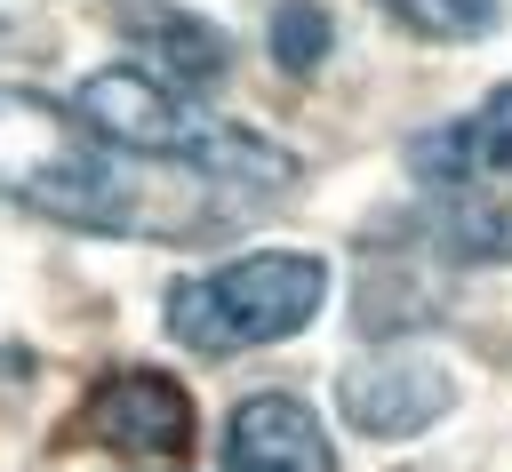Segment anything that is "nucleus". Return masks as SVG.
Listing matches in <instances>:
<instances>
[{
	"mask_svg": "<svg viewBox=\"0 0 512 472\" xmlns=\"http://www.w3.org/2000/svg\"><path fill=\"white\" fill-rule=\"evenodd\" d=\"M320 304H328V264L304 248H264V256H232L200 280H176L160 320L184 352L224 360V352H256V344L312 328Z\"/></svg>",
	"mask_w": 512,
	"mask_h": 472,
	"instance_id": "nucleus-4",
	"label": "nucleus"
},
{
	"mask_svg": "<svg viewBox=\"0 0 512 472\" xmlns=\"http://www.w3.org/2000/svg\"><path fill=\"white\" fill-rule=\"evenodd\" d=\"M72 112L128 160H168V168H192L200 184H232V192H288L296 184V152L240 128V120H216L208 104H192L184 88L152 80L144 64H104L72 88Z\"/></svg>",
	"mask_w": 512,
	"mask_h": 472,
	"instance_id": "nucleus-2",
	"label": "nucleus"
},
{
	"mask_svg": "<svg viewBox=\"0 0 512 472\" xmlns=\"http://www.w3.org/2000/svg\"><path fill=\"white\" fill-rule=\"evenodd\" d=\"M328 40H336V32H328V16H320L312 0H288V8L272 16V56H280L288 72H312V64L328 56Z\"/></svg>",
	"mask_w": 512,
	"mask_h": 472,
	"instance_id": "nucleus-10",
	"label": "nucleus"
},
{
	"mask_svg": "<svg viewBox=\"0 0 512 472\" xmlns=\"http://www.w3.org/2000/svg\"><path fill=\"white\" fill-rule=\"evenodd\" d=\"M128 40H136L144 72L168 80V88H184V96H192V88H216L224 64H232V48H224L216 24H200L192 8H160V0L128 8Z\"/></svg>",
	"mask_w": 512,
	"mask_h": 472,
	"instance_id": "nucleus-8",
	"label": "nucleus"
},
{
	"mask_svg": "<svg viewBox=\"0 0 512 472\" xmlns=\"http://www.w3.org/2000/svg\"><path fill=\"white\" fill-rule=\"evenodd\" d=\"M376 8L416 40H480L504 16V0H376Z\"/></svg>",
	"mask_w": 512,
	"mask_h": 472,
	"instance_id": "nucleus-9",
	"label": "nucleus"
},
{
	"mask_svg": "<svg viewBox=\"0 0 512 472\" xmlns=\"http://www.w3.org/2000/svg\"><path fill=\"white\" fill-rule=\"evenodd\" d=\"M424 224L456 264H512V80L408 144Z\"/></svg>",
	"mask_w": 512,
	"mask_h": 472,
	"instance_id": "nucleus-3",
	"label": "nucleus"
},
{
	"mask_svg": "<svg viewBox=\"0 0 512 472\" xmlns=\"http://www.w3.org/2000/svg\"><path fill=\"white\" fill-rule=\"evenodd\" d=\"M336 408L368 440H416L456 408V376L424 352H368L336 376Z\"/></svg>",
	"mask_w": 512,
	"mask_h": 472,
	"instance_id": "nucleus-6",
	"label": "nucleus"
},
{
	"mask_svg": "<svg viewBox=\"0 0 512 472\" xmlns=\"http://www.w3.org/2000/svg\"><path fill=\"white\" fill-rule=\"evenodd\" d=\"M0 200L32 208L48 224H72V232L176 240L168 216L152 208L144 168H128V152H112L72 104H56L40 88H8V80H0Z\"/></svg>",
	"mask_w": 512,
	"mask_h": 472,
	"instance_id": "nucleus-1",
	"label": "nucleus"
},
{
	"mask_svg": "<svg viewBox=\"0 0 512 472\" xmlns=\"http://www.w3.org/2000/svg\"><path fill=\"white\" fill-rule=\"evenodd\" d=\"M80 440L128 456V464H160L192 448V400L176 376L160 368H112L88 400H80Z\"/></svg>",
	"mask_w": 512,
	"mask_h": 472,
	"instance_id": "nucleus-5",
	"label": "nucleus"
},
{
	"mask_svg": "<svg viewBox=\"0 0 512 472\" xmlns=\"http://www.w3.org/2000/svg\"><path fill=\"white\" fill-rule=\"evenodd\" d=\"M224 472H336V448L296 392H248L224 424Z\"/></svg>",
	"mask_w": 512,
	"mask_h": 472,
	"instance_id": "nucleus-7",
	"label": "nucleus"
}]
</instances>
